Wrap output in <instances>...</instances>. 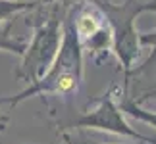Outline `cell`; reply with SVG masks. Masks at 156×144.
<instances>
[{"mask_svg": "<svg viewBox=\"0 0 156 144\" xmlns=\"http://www.w3.org/2000/svg\"><path fill=\"white\" fill-rule=\"evenodd\" d=\"M81 43L73 27L71 15L62 25V44L58 48V54L46 73L39 81L31 83L25 91L16 96H0V104L16 106L20 102L27 100L35 94H58L68 96L79 88L83 81V54Z\"/></svg>", "mask_w": 156, "mask_h": 144, "instance_id": "obj_1", "label": "cell"}, {"mask_svg": "<svg viewBox=\"0 0 156 144\" xmlns=\"http://www.w3.org/2000/svg\"><path fill=\"white\" fill-rule=\"evenodd\" d=\"M44 8L31 21L33 40L21 54L23 62L16 71V77L25 83H35L46 73L62 44V10L58 2H43Z\"/></svg>", "mask_w": 156, "mask_h": 144, "instance_id": "obj_2", "label": "cell"}, {"mask_svg": "<svg viewBox=\"0 0 156 144\" xmlns=\"http://www.w3.org/2000/svg\"><path fill=\"white\" fill-rule=\"evenodd\" d=\"M91 2L102 12L112 33V50L122 62L125 75H129L139 56V37L135 31V19L143 12H152L154 2L152 0L151 2L125 0L123 4H114L110 0H91Z\"/></svg>", "mask_w": 156, "mask_h": 144, "instance_id": "obj_3", "label": "cell"}, {"mask_svg": "<svg viewBox=\"0 0 156 144\" xmlns=\"http://www.w3.org/2000/svg\"><path fill=\"white\" fill-rule=\"evenodd\" d=\"M118 91V85H112L110 91H106V94H102L98 98V104L93 111L85 113L83 117L77 119V127H89V129H102V131H110V133H116V135H125V136H131L135 140H145L147 136L137 133L129 127L127 123L123 121L122 117V110L116 106L114 102V94Z\"/></svg>", "mask_w": 156, "mask_h": 144, "instance_id": "obj_4", "label": "cell"}, {"mask_svg": "<svg viewBox=\"0 0 156 144\" xmlns=\"http://www.w3.org/2000/svg\"><path fill=\"white\" fill-rule=\"evenodd\" d=\"M43 2V0H0V27L12 23V17L17 12L33 10Z\"/></svg>", "mask_w": 156, "mask_h": 144, "instance_id": "obj_5", "label": "cell"}, {"mask_svg": "<svg viewBox=\"0 0 156 144\" xmlns=\"http://www.w3.org/2000/svg\"><path fill=\"white\" fill-rule=\"evenodd\" d=\"M119 110L122 111H125L127 115H131V117H135V119H139V121H145V123H151V125H154L156 127V113H151V111H145V110H141L139 106L135 104L131 98H125L119 102Z\"/></svg>", "mask_w": 156, "mask_h": 144, "instance_id": "obj_6", "label": "cell"}, {"mask_svg": "<svg viewBox=\"0 0 156 144\" xmlns=\"http://www.w3.org/2000/svg\"><path fill=\"white\" fill-rule=\"evenodd\" d=\"M10 31H12V23H8V25L0 27V50H8V52H14V54H21L25 52V46L20 43V40H14L10 37Z\"/></svg>", "mask_w": 156, "mask_h": 144, "instance_id": "obj_7", "label": "cell"}, {"mask_svg": "<svg viewBox=\"0 0 156 144\" xmlns=\"http://www.w3.org/2000/svg\"><path fill=\"white\" fill-rule=\"evenodd\" d=\"M152 12H156V0H152ZM139 44H147V46H152V52H151V58H148V62H147V65H151L152 62H154V65H156V31H152V33H147V35H141L139 37Z\"/></svg>", "mask_w": 156, "mask_h": 144, "instance_id": "obj_8", "label": "cell"}, {"mask_svg": "<svg viewBox=\"0 0 156 144\" xmlns=\"http://www.w3.org/2000/svg\"><path fill=\"white\" fill-rule=\"evenodd\" d=\"M6 125H8V115L0 113V131H2V129H6Z\"/></svg>", "mask_w": 156, "mask_h": 144, "instance_id": "obj_9", "label": "cell"}, {"mask_svg": "<svg viewBox=\"0 0 156 144\" xmlns=\"http://www.w3.org/2000/svg\"><path fill=\"white\" fill-rule=\"evenodd\" d=\"M143 144H156V139H151V136H147V139L143 140Z\"/></svg>", "mask_w": 156, "mask_h": 144, "instance_id": "obj_10", "label": "cell"}, {"mask_svg": "<svg viewBox=\"0 0 156 144\" xmlns=\"http://www.w3.org/2000/svg\"><path fill=\"white\" fill-rule=\"evenodd\" d=\"M145 96H154V98H156V88H152V91L148 92V94H145ZM145 96H143V98H145Z\"/></svg>", "mask_w": 156, "mask_h": 144, "instance_id": "obj_11", "label": "cell"}, {"mask_svg": "<svg viewBox=\"0 0 156 144\" xmlns=\"http://www.w3.org/2000/svg\"><path fill=\"white\" fill-rule=\"evenodd\" d=\"M43 2H68V0H43Z\"/></svg>", "mask_w": 156, "mask_h": 144, "instance_id": "obj_12", "label": "cell"}]
</instances>
